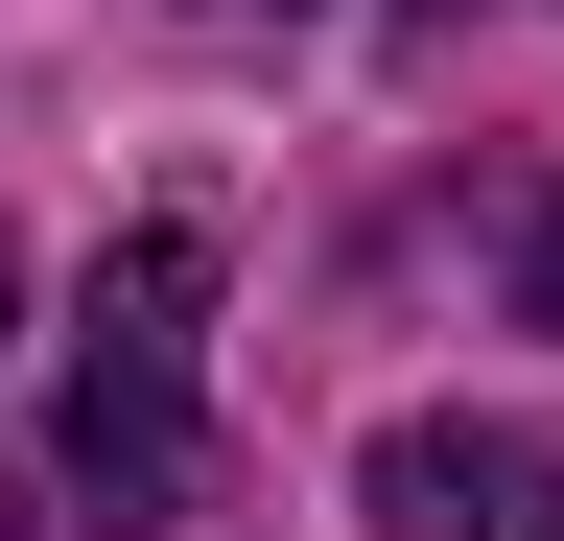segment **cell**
Returning a JSON list of instances; mask_svg holds the SVG:
<instances>
[{
	"label": "cell",
	"mask_w": 564,
	"mask_h": 541,
	"mask_svg": "<svg viewBox=\"0 0 564 541\" xmlns=\"http://www.w3.org/2000/svg\"><path fill=\"white\" fill-rule=\"evenodd\" d=\"M377 541H564L541 424H377Z\"/></svg>",
	"instance_id": "cell-2"
},
{
	"label": "cell",
	"mask_w": 564,
	"mask_h": 541,
	"mask_svg": "<svg viewBox=\"0 0 564 541\" xmlns=\"http://www.w3.org/2000/svg\"><path fill=\"white\" fill-rule=\"evenodd\" d=\"M188 306H212V236L141 213L95 259V329H70V518H188Z\"/></svg>",
	"instance_id": "cell-1"
},
{
	"label": "cell",
	"mask_w": 564,
	"mask_h": 541,
	"mask_svg": "<svg viewBox=\"0 0 564 541\" xmlns=\"http://www.w3.org/2000/svg\"><path fill=\"white\" fill-rule=\"evenodd\" d=\"M400 24H470V0H400Z\"/></svg>",
	"instance_id": "cell-4"
},
{
	"label": "cell",
	"mask_w": 564,
	"mask_h": 541,
	"mask_svg": "<svg viewBox=\"0 0 564 541\" xmlns=\"http://www.w3.org/2000/svg\"><path fill=\"white\" fill-rule=\"evenodd\" d=\"M518 306H541V329H564V188H541V236H518Z\"/></svg>",
	"instance_id": "cell-3"
},
{
	"label": "cell",
	"mask_w": 564,
	"mask_h": 541,
	"mask_svg": "<svg viewBox=\"0 0 564 541\" xmlns=\"http://www.w3.org/2000/svg\"><path fill=\"white\" fill-rule=\"evenodd\" d=\"M0 329H24V259H0Z\"/></svg>",
	"instance_id": "cell-5"
}]
</instances>
